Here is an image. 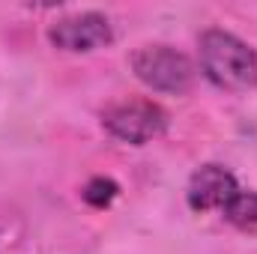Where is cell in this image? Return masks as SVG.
<instances>
[{
    "label": "cell",
    "mask_w": 257,
    "mask_h": 254,
    "mask_svg": "<svg viewBox=\"0 0 257 254\" xmlns=\"http://www.w3.org/2000/svg\"><path fill=\"white\" fill-rule=\"evenodd\" d=\"M102 126L111 138L141 147L156 141L165 129H168V114L162 105L150 102V99H132V102H120L114 108H108L102 114Z\"/></svg>",
    "instance_id": "cell-3"
},
{
    "label": "cell",
    "mask_w": 257,
    "mask_h": 254,
    "mask_svg": "<svg viewBox=\"0 0 257 254\" xmlns=\"http://www.w3.org/2000/svg\"><path fill=\"white\" fill-rule=\"evenodd\" d=\"M224 218L239 230H257V191H236L224 206Z\"/></svg>",
    "instance_id": "cell-6"
},
{
    "label": "cell",
    "mask_w": 257,
    "mask_h": 254,
    "mask_svg": "<svg viewBox=\"0 0 257 254\" xmlns=\"http://www.w3.org/2000/svg\"><path fill=\"white\" fill-rule=\"evenodd\" d=\"M203 75L230 93H245L257 87V51L239 36L209 27L197 39Z\"/></svg>",
    "instance_id": "cell-1"
},
{
    "label": "cell",
    "mask_w": 257,
    "mask_h": 254,
    "mask_svg": "<svg viewBox=\"0 0 257 254\" xmlns=\"http://www.w3.org/2000/svg\"><path fill=\"white\" fill-rule=\"evenodd\" d=\"M48 39L60 51L84 54V51H96V48L111 45L114 30L102 12H78V15H66L60 21H54L48 27Z\"/></svg>",
    "instance_id": "cell-4"
},
{
    "label": "cell",
    "mask_w": 257,
    "mask_h": 254,
    "mask_svg": "<svg viewBox=\"0 0 257 254\" xmlns=\"http://www.w3.org/2000/svg\"><path fill=\"white\" fill-rule=\"evenodd\" d=\"M236 191H239L236 177L227 168H221V165H203V168H197L192 174L186 197H189V206H192L194 212H212V209L224 212V206L233 200Z\"/></svg>",
    "instance_id": "cell-5"
},
{
    "label": "cell",
    "mask_w": 257,
    "mask_h": 254,
    "mask_svg": "<svg viewBox=\"0 0 257 254\" xmlns=\"http://www.w3.org/2000/svg\"><path fill=\"white\" fill-rule=\"evenodd\" d=\"M132 69L138 81L156 93L186 96L194 87V63L171 45H144L132 54Z\"/></svg>",
    "instance_id": "cell-2"
},
{
    "label": "cell",
    "mask_w": 257,
    "mask_h": 254,
    "mask_svg": "<svg viewBox=\"0 0 257 254\" xmlns=\"http://www.w3.org/2000/svg\"><path fill=\"white\" fill-rule=\"evenodd\" d=\"M117 194H120L117 183H114V180H108V177H93V180L84 186V191H81V197H84L90 206H96V209L108 206Z\"/></svg>",
    "instance_id": "cell-7"
}]
</instances>
